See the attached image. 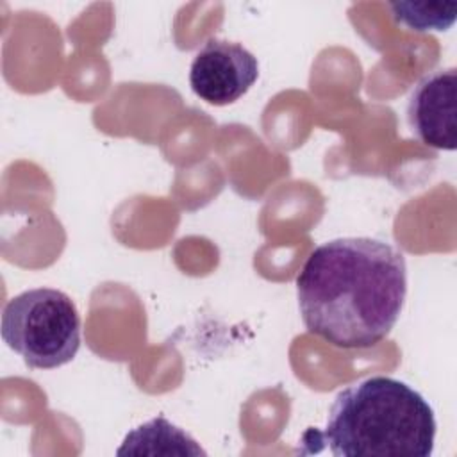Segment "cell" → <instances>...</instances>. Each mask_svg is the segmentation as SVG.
Masks as SVG:
<instances>
[{
  "label": "cell",
  "mask_w": 457,
  "mask_h": 457,
  "mask_svg": "<svg viewBox=\"0 0 457 457\" xmlns=\"http://www.w3.org/2000/svg\"><path fill=\"white\" fill-rule=\"evenodd\" d=\"M407 264L393 245L337 237L316 246L296 277L305 328L336 348H371L400 318Z\"/></svg>",
  "instance_id": "6da1fadb"
},
{
  "label": "cell",
  "mask_w": 457,
  "mask_h": 457,
  "mask_svg": "<svg viewBox=\"0 0 457 457\" xmlns=\"http://www.w3.org/2000/svg\"><path fill=\"white\" fill-rule=\"evenodd\" d=\"M436 416L421 393L384 375L368 377L337 393L323 430L303 443H327L336 457H428Z\"/></svg>",
  "instance_id": "7a4b0ae2"
},
{
  "label": "cell",
  "mask_w": 457,
  "mask_h": 457,
  "mask_svg": "<svg viewBox=\"0 0 457 457\" xmlns=\"http://www.w3.org/2000/svg\"><path fill=\"white\" fill-rule=\"evenodd\" d=\"M2 339L29 368L54 370L73 361L80 348V314L59 289H27L4 307Z\"/></svg>",
  "instance_id": "3957f363"
},
{
  "label": "cell",
  "mask_w": 457,
  "mask_h": 457,
  "mask_svg": "<svg viewBox=\"0 0 457 457\" xmlns=\"http://www.w3.org/2000/svg\"><path fill=\"white\" fill-rule=\"evenodd\" d=\"M257 79V57L241 43L218 37L207 39L189 66L193 93L212 105H228L239 100Z\"/></svg>",
  "instance_id": "277c9868"
},
{
  "label": "cell",
  "mask_w": 457,
  "mask_h": 457,
  "mask_svg": "<svg viewBox=\"0 0 457 457\" xmlns=\"http://www.w3.org/2000/svg\"><path fill=\"white\" fill-rule=\"evenodd\" d=\"M455 98V68L434 70L412 87L407 102V123L423 145L448 152L457 148Z\"/></svg>",
  "instance_id": "5b68a950"
},
{
  "label": "cell",
  "mask_w": 457,
  "mask_h": 457,
  "mask_svg": "<svg viewBox=\"0 0 457 457\" xmlns=\"http://www.w3.org/2000/svg\"><path fill=\"white\" fill-rule=\"evenodd\" d=\"M125 453H150V455H204L205 452L196 441L166 418L159 416L129 432L123 445L116 452Z\"/></svg>",
  "instance_id": "8992f818"
},
{
  "label": "cell",
  "mask_w": 457,
  "mask_h": 457,
  "mask_svg": "<svg viewBox=\"0 0 457 457\" xmlns=\"http://www.w3.org/2000/svg\"><path fill=\"white\" fill-rule=\"evenodd\" d=\"M389 9L398 23L416 32L448 30L457 18L455 2H391Z\"/></svg>",
  "instance_id": "52a82bcc"
}]
</instances>
